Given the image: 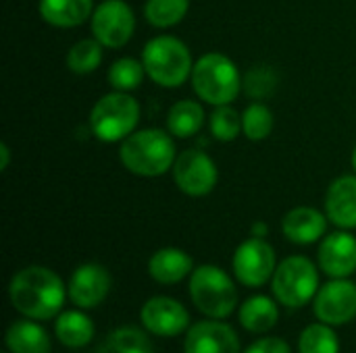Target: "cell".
Listing matches in <instances>:
<instances>
[{"label":"cell","mask_w":356,"mask_h":353,"mask_svg":"<svg viewBox=\"0 0 356 353\" xmlns=\"http://www.w3.org/2000/svg\"><path fill=\"white\" fill-rule=\"evenodd\" d=\"M10 164V148L6 144H0V171H6Z\"/></svg>","instance_id":"cell-33"},{"label":"cell","mask_w":356,"mask_h":353,"mask_svg":"<svg viewBox=\"0 0 356 353\" xmlns=\"http://www.w3.org/2000/svg\"><path fill=\"white\" fill-rule=\"evenodd\" d=\"M194 273V260L179 248H161L148 260V275L161 285H177Z\"/></svg>","instance_id":"cell-18"},{"label":"cell","mask_w":356,"mask_h":353,"mask_svg":"<svg viewBox=\"0 0 356 353\" xmlns=\"http://www.w3.org/2000/svg\"><path fill=\"white\" fill-rule=\"evenodd\" d=\"M232 268L236 279L252 289L263 287L267 281L273 279L277 268L275 250L261 237H250L238 246L232 258Z\"/></svg>","instance_id":"cell-10"},{"label":"cell","mask_w":356,"mask_h":353,"mask_svg":"<svg viewBox=\"0 0 356 353\" xmlns=\"http://www.w3.org/2000/svg\"><path fill=\"white\" fill-rule=\"evenodd\" d=\"M190 81L196 96L211 106L232 104L242 92V75L238 64L223 52L202 54L194 62Z\"/></svg>","instance_id":"cell-3"},{"label":"cell","mask_w":356,"mask_h":353,"mask_svg":"<svg viewBox=\"0 0 356 353\" xmlns=\"http://www.w3.org/2000/svg\"><path fill=\"white\" fill-rule=\"evenodd\" d=\"M146 77V69H144V62L142 60H136L131 56H123V58H117L111 69H108V85L115 89V92H134L142 85Z\"/></svg>","instance_id":"cell-27"},{"label":"cell","mask_w":356,"mask_h":353,"mask_svg":"<svg viewBox=\"0 0 356 353\" xmlns=\"http://www.w3.org/2000/svg\"><path fill=\"white\" fill-rule=\"evenodd\" d=\"M325 214L338 229H356V175H342L327 187Z\"/></svg>","instance_id":"cell-17"},{"label":"cell","mask_w":356,"mask_h":353,"mask_svg":"<svg viewBox=\"0 0 356 353\" xmlns=\"http://www.w3.org/2000/svg\"><path fill=\"white\" fill-rule=\"evenodd\" d=\"M69 291L63 279L46 266H27L8 283L10 306L25 318L50 320L63 312Z\"/></svg>","instance_id":"cell-1"},{"label":"cell","mask_w":356,"mask_h":353,"mask_svg":"<svg viewBox=\"0 0 356 353\" xmlns=\"http://www.w3.org/2000/svg\"><path fill=\"white\" fill-rule=\"evenodd\" d=\"M313 312L319 322L342 327L356 318V283L348 279H332L319 287L313 300Z\"/></svg>","instance_id":"cell-11"},{"label":"cell","mask_w":356,"mask_h":353,"mask_svg":"<svg viewBox=\"0 0 356 353\" xmlns=\"http://www.w3.org/2000/svg\"><path fill=\"white\" fill-rule=\"evenodd\" d=\"M140 104L127 92L102 96L90 110V129L104 144H117L129 137L140 123Z\"/></svg>","instance_id":"cell-6"},{"label":"cell","mask_w":356,"mask_h":353,"mask_svg":"<svg viewBox=\"0 0 356 353\" xmlns=\"http://www.w3.org/2000/svg\"><path fill=\"white\" fill-rule=\"evenodd\" d=\"M6 350L10 353H52L50 335L35 320H17L6 329Z\"/></svg>","instance_id":"cell-20"},{"label":"cell","mask_w":356,"mask_h":353,"mask_svg":"<svg viewBox=\"0 0 356 353\" xmlns=\"http://www.w3.org/2000/svg\"><path fill=\"white\" fill-rule=\"evenodd\" d=\"M111 287H113L111 273L104 266L90 262L73 270L67 291H69V300L73 302V306L81 310H92L106 300V295L111 293Z\"/></svg>","instance_id":"cell-13"},{"label":"cell","mask_w":356,"mask_h":353,"mask_svg":"<svg viewBox=\"0 0 356 353\" xmlns=\"http://www.w3.org/2000/svg\"><path fill=\"white\" fill-rule=\"evenodd\" d=\"M96 353H154V347L144 331L121 327L106 335Z\"/></svg>","instance_id":"cell-24"},{"label":"cell","mask_w":356,"mask_h":353,"mask_svg":"<svg viewBox=\"0 0 356 353\" xmlns=\"http://www.w3.org/2000/svg\"><path fill=\"white\" fill-rule=\"evenodd\" d=\"M273 123H275V119H273L271 108L261 102L246 106V110L242 112V133L250 141L267 139L273 131Z\"/></svg>","instance_id":"cell-29"},{"label":"cell","mask_w":356,"mask_h":353,"mask_svg":"<svg viewBox=\"0 0 356 353\" xmlns=\"http://www.w3.org/2000/svg\"><path fill=\"white\" fill-rule=\"evenodd\" d=\"M190 298L194 306L209 318L223 320L238 306V289L234 279L215 264H202L190 275Z\"/></svg>","instance_id":"cell-5"},{"label":"cell","mask_w":356,"mask_h":353,"mask_svg":"<svg viewBox=\"0 0 356 353\" xmlns=\"http://www.w3.org/2000/svg\"><path fill=\"white\" fill-rule=\"evenodd\" d=\"M327 214L313 206H296L292 208L284 221H282V231L286 239H290L296 246H311L319 239L325 237L327 231Z\"/></svg>","instance_id":"cell-16"},{"label":"cell","mask_w":356,"mask_h":353,"mask_svg":"<svg viewBox=\"0 0 356 353\" xmlns=\"http://www.w3.org/2000/svg\"><path fill=\"white\" fill-rule=\"evenodd\" d=\"M102 44L96 37L77 40L67 52V69L75 75H90L102 62Z\"/></svg>","instance_id":"cell-25"},{"label":"cell","mask_w":356,"mask_h":353,"mask_svg":"<svg viewBox=\"0 0 356 353\" xmlns=\"http://www.w3.org/2000/svg\"><path fill=\"white\" fill-rule=\"evenodd\" d=\"M184 353H240V339L229 325L209 318L188 329Z\"/></svg>","instance_id":"cell-15"},{"label":"cell","mask_w":356,"mask_h":353,"mask_svg":"<svg viewBox=\"0 0 356 353\" xmlns=\"http://www.w3.org/2000/svg\"><path fill=\"white\" fill-rule=\"evenodd\" d=\"M238 318H240V325L248 333L263 335V333H269L277 325V320H280V308L267 295H252V298H248L242 304Z\"/></svg>","instance_id":"cell-22"},{"label":"cell","mask_w":356,"mask_h":353,"mask_svg":"<svg viewBox=\"0 0 356 353\" xmlns=\"http://www.w3.org/2000/svg\"><path fill=\"white\" fill-rule=\"evenodd\" d=\"M244 353H292V350L280 337H265V339L254 341Z\"/></svg>","instance_id":"cell-32"},{"label":"cell","mask_w":356,"mask_h":353,"mask_svg":"<svg viewBox=\"0 0 356 353\" xmlns=\"http://www.w3.org/2000/svg\"><path fill=\"white\" fill-rule=\"evenodd\" d=\"M140 320L142 327L156 337H177L188 331L190 314L177 300L156 295L144 302L140 310Z\"/></svg>","instance_id":"cell-12"},{"label":"cell","mask_w":356,"mask_h":353,"mask_svg":"<svg viewBox=\"0 0 356 353\" xmlns=\"http://www.w3.org/2000/svg\"><path fill=\"white\" fill-rule=\"evenodd\" d=\"M54 335L65 347L81 350L88 343H92L96 329H94V322L88 314H83L79 310H65L56 316Z\"/></svg>","instance_id":"cell-21"},{"label":"cell","mask_w":356,"mask_h":353,"mask_svg":"<svg viewBox=\"0 0 356 353\" xmlns=\"http://www.w3.org/2000/svg\"><path fill=\"white\" fill-rule=\"evenodd\" d=\"M277 87V73L267 64H257L242 75V92L252 100L269 98Z\"/></svg>","instance_id":"cell-31"},{"label":"cell","mask_w":356,"mask_h":353,"mask_svg":"<svg viewBox=\"0 0 356 353\" xmlns=\"http://www.w3.org/2000/svg\"><path fill=\"white\" fill-rule=\"evenodd\" d=\"M250 233H252V237H261V239H265V235L269 233V227H267L265 223H254V225H252V229H250Z\"/></svg>","instance_id":"cell-34"},{"label":"cell","mask_w":356,"mask_h":353,"mask_svg":"<svg viewBox=\"0 0 356 353\" xmlns=\"http://www.w3.org/2000/svg\"><path fill=\"white\" fill-rule=\"evenodd\" d=\"M94 8V0H40L38 4L40 17L48 25L60 29L83 25L88 19H92Z\"/></svg>","instance_id":"cell-19"},{"label":"cell","mask_w":356,"mask_h":353,"mask_svg":"<svg viewBox=\"0 0 356 353\" xmlns=\"http://www.w3.org/2000/svg\"><path fill=\"white\" fill-rule=\"evenodd\" d=\"M209 127L217 141H234L242 133V114L229 104L215 106L209 119Z\"/></svg>","instance_id":"cell-30"},{"label":"cell","mask_w":356,"mask_h":353,"mask_svg":"<svg viewBox=\"0 0 356 353\" xmlns=\"http://www.w3.org/2000/svg\"><path fill=\"white\" fill-rule=\"evenodd\" d=\"M190 0H146L144 19L156 29H169L186 19Z\"/></svg>","instance_id":"cell-26"},{"label":"cell","mask_w":356,"mask_h":353,"mask_svg":"<svg viewBox=\"0 0 356 353\" xmlns=\"http://www.w3.org/2000/svg\"><path fill=\"white\" fill-rule=\"evenodd\" d=\"M146 75L161 87L175 89L192 77L194 60L190 48L175 35H156L142 50Z\"/></svg>","instance_id":"cell-4"},{"label":"cell","mask_w":356,"mask_h":353,"mask_svg":"<svg viewBox=\"0 0 356 353\" xmlns=\"http://www.w3.org/2000/svg\"><path fill=\"white\" fill-rule=\"evenodd\" d=\"M171 171H173V181L177 189L190 198L209 196L219 181V171H217L215 160L207 152L196 150V148H190L177 154Z\"/></svg>","instance_id":"cell-8"},{"label":"cell","mask_w":356,"mask_h":353,"mask_svg":"<svg viewBox=\"0 0 356 353\" xmlns=\"http://www.w3.org/2000/svg\"><path fill=\"white\" fill-rule=\"evenodd\" d=\"M177 158L175 141L165 129H140L119 146L121 164L138 177H161L173 169Z\"/></svg>","instance_id":"cell-2"},{"label":"cell","mask_w":356,"mask_h":353,"mask_svg":"<svg viewBox=\"0 0 356 353\" xmlns=\"http://www.w3.org/2000/svg\"><path fill=\"white\" fill-rule=\"evenodd\" d=\"M204 125V108L196 100H179L167 112V131L179 139L196 135Z\"/></svg>","instance_id":"cell-23"},{"label":"cell","mask_w":356,"mask_h":353,"mask_svg":"<svg viewBox=\"0 0 356 353\" xmlns=\"http://www.w3.org/2000/svg\"><path fill=\"white\" fill-rule=\"evenodd\" d=\"M319 268L330 279H348L356 273V237L350 231H336L323 237L317 252Z\"/></svg>","instance_id":"cell-14"},{"label":"cell","mask_w":356,"mask_h":353,"mask_svg":"<svg viewBox=\"0 0 356 353\" xmlns=\"http://www.w3.org/2000/svg\"><path fill=\"white\" fill-rule=\"evenodd\" d=\"M90 27L104 48H123L136 31V15L125 0H102L92 12Z\"/></svg>","instance_id":"cell-9"},{"label":"cell","mask_w":356,"mask_h":353,"mask_svg":"<svg viewBox=\"0 0 356 353\" xmlns=\"http://www.w3.org/2000/svg\"><path fill=\"white\" fill-rule=\"evenodd\" d=\"M273 295L286 308H302L315 300L319 291V273L307 256H290L282 260L271 279Z\"/></svg>","instance_id":"cell-7"},{"label":"cell","mask_w":356,"mask_h":353,"mask_svg":"<svg viewBox=\"0 0 356 353\" xmlns=\"http://www.w3.org/2000/svg\"><path fill=\"white\" fill-rule=\"evenodd\" d=\"M4 353H10V352H4Z\"/></svg>","instance_id":"cell-36"},{"label":"cell","mask_w":356,"mask_h":353,"mask_svg":"<svg viewBox=\"0 0 356 353\" xmlns=\"http://www.w3.org/2000/svg\"><path fill=\"white\" fill-rule=\"evenodd\" d=\"M298 353H340V339L325 322L309 325L298 337Z\"/></svg>","instance_id":"cell-28"},{"label":"cell","mask_w":356,"mask_h":353,"mask_svg":"<svg viewBox=\"0 0 356 353\" xmlns=\"http://www.w3.org/2000/svg\"><path fill=\"white\" fill-rule=\"evenodd\" d=\"M350 162H353V169H355V173H356V146H355V150H353V158H350Z\"/></svg>","instance_id":"cell-35"}]
</instances>
